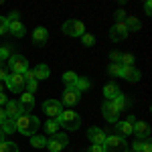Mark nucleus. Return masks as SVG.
I'll return each mask as SVG.
<instances>
[{
    "label": "nucleus",
    "instance_id": "obj_1",
    "mask_svg": "<svg viewBox=\"0 0 152 152\" xmlns=\"http://www.w3.org/2000/svg\"><path fill=\"white\" fill-rule=\"evenodd\" d=\"M14 124H16V132H20L23 136H35L39 126H41L39 118L33 114H20L14 120Z\"/></svg>",
    "mask_w": 152,
    "mask_h": 152
},
{
    "label": "nucleus",
    "instance_id": "obj_2",
    "mask_svg": "<svg viewBox=\"0 0 152 152\" xmlns=\"http://www.w3.org/2000/svg\"><path fill=\"white\" fill-rule=\"evenodd\" d=\"M57 122H59V126H63L65 130H71V132L79 130V126H81V118H79V114H75L73 110H65L57 118Z\"/></svg>",
    "mask_w": 152,
    "mask_h": 152
},
{
    "label": "nucleus",
    "instance_id": "obj_3",
    "mask_svg": "<svg viewBox=\"0 0 152 152\" xmlns=\"http://www.w3.org/2000/svg\"><path fill=\"white\" fill-rule=\"evenodd\" d=\"M102 148H104V152H126L128 142H126V138H122L118 134H112V136H105Z\"/></svg>",
    "mask_w": 152,
    "mask_h": 152
},
{
    "label": "nucleus",
    "instance_id": "obj_4",
    "mask_svg": "<svg viewBox=\"0 0 152 152\" xmlns=\"http://www.w3.org/2000/svg\"><path fill=\"white\" fill-rule=\"evenodd\" d=\"M4 85L10 89L12 94H23L24 91V77L23 75H18V73H8L6 77H4Z\"/></svg>",
    "mask_w": 152,
    "mask_h": 152
},
{
    "label": "nucleus",
    "instance_id": "obj_5",
    "mask_svg": "<svg viewBox=\"0 0 152 152\" xmlns=\"http://www.w3.org/2000/svg\"><path fill=\"white\" fill-rule=\"evenodd\" d=\"M102 116H104L105 122H112V124H116L118 118H120V110H118V105L112 102V99H105L104 104H102Z\"/></svg>",
    "mask_w": 152,
    "mask_h": 152
},
{
    "label": "nucleus",
    "instance_id": "obj_6",
    "mask_svg": "<svg viewBox=\"0 0 152 152\" xmlns=\"http://www.w3.org/2000/svg\"><path fill=\"white\" fill-rule=\"evenodd\" d=\"M63 33L69 37H83L85 33V24L81 20H75V18H71V20H65L63 23Z\"/></svg>",
    "mask_w": 152,
    "mask_h": 152
},
{
    "label": "nucleus",
    "instance_id": "obj_7",
    "mask_svg": "<svg viewBox=\"0 0 152 152\" xmlns=\"http://www.w3.org/2000/svg\"><path fill=\"white\" fill-rule=\"evenodd\" d=\"M43 112L49 116V120H57L61 114H63V104L59 99H47L43 104Z\"/></svg>",
    "mask_w": 152,
    "mask_h": 152
},
{
    "label": "nucleus",
    "instance_id": "obj_8",
    "mask_svg": "<svg viewBox=\"0 0 152 152\" xmlns=\"http://www.w3.org/2000/svg\"><path fill=\"white\" fill-rule=\"evenodd\" d=\"M67 144H69V138L65 134H55V136H51V140H47V146L45 148L49 152H59V150H63Z\"/></svg>",
    "mask_w": 152,
    "mask_h": 152
},
{
    "label": "nucleus",
    "instance_id": "obj_9",
    "mask_svg": "<svg viewBox=\"0 0 152 152\" xmlns=\"http://www.w3.org/2000/svg\"><path fill=\"white\" fill-rule=\"evenodd\" d=\"M128 26L126 23L122 20V23H114V26L110 28V41H114V43H120V41H124L126 37H128Z\"/></svg>",
    "mask_w": 152,
    "mask_h": 152
},
{
    "label": "nucleus",
    "instance_id": "obj_10",
    "mask_svg": "<svg viewBox=\"0 0 152 152\" xmlns=\"http://www.w3.org/2000/svg\"><path fill=\"white\" fill-rule=\"evenodd\" d=\"M81 99V91L75 87V85H65V91H63V102L65 105H75Z\"/></svg>",
    "mask_w": 152,
    "mask_h": 152
},
{
    "label": "nucleus",
    "instance_id": "obj_11",
    "mask_svg": "<svg viewBox=\"0 0 152 152\" xmlns=\"http://www.w3.org/2000/svg\"><path fill=\"white\" fill-rule=\"evenodd\" d=\"M26 69H28V61H26V57H23V55H10V73L23 75Z\"/></svg>",
    "mask_w": 152,
    "mask_h": 152
},
{
    "label": "nucleus",
    "instance_id": "obj_12",
    "mask_svg": "<svg viewBox=\"0 0 152 152\" xmlns=\"http://www.w3.org/2000/svg\"><path fill=\"white\" fill-rule=\"evenodd\" d=\"M134 122H136V118L130 114L124 122H116V130H118V136H122V138H126L132 134V128H134Z\"/></svg>",
    "mask_w": 152,
    "mask_h": 152
},
{
    "label": "nucleus",
    "instance_id": "obj_13",
    "mask_svg": "<svg viewBox=\"0 0 152 152\" xmlns=\"http://www.w3.org/2000/svg\"><path fill=\"white\" fill-rule=\"evenodd\" d=\"M132 134H136L138 140H148V136H150V128H148L146 122L136 120V122H134V128H132Z\"/></svg>",
    "mask_w": 152,
    "mask_h": 152
},
{
    "label": "nucleus",
    "instance_id": "obj_14",
    "mask_svg": "<svg viewBox=\"0 0 152 152\" xmlns=\"http://www.w3.org/2000/svg\"><path fill=\"white\" fill-rule=\"evenodd\" d=\"M4 112H6V118H8V120H16L20 114H24L23 107H20V104L14 102V99H8V104L4 105Z\"/></svg>",
    "mask_w": 152,
    "mask_h": 152
},
{
    "label": "nucleus",
    "instance_id": "obj_15",
    "mask_svg": "<svg viewBox=\"0 0 152 152\" xmlns=\"http://www.w3.org/2000/svg\"><path fill=\"white\" fill-rule=\"evenodd\" d=\"M47 41H49V31L45 26H37L35 31H33V43H35L37 47H43Z\"/></svg>",
    "mask_w": 152,
    "mask_h": 152
},
{
    "label": "nucleus",
    "instance_id": "obj_16",
    "mask_svg": "<svg viewBox=\"0 0 152 152\" xmlns=\"http://www.w3.org/2000/svg\"><path fill=\"white\" fill-rule=\"evenodd\" d=\"M18 104H20V107H23L24 114H31V110L35 107V95L28 94V91H23V94H20V99H18Z\"/></svg>",
    "mask_w": 152,
    "mask_h": 152
},
{
    "label": "nucleus",
    "instance_id": "obj_17",
    "mask_svg": "<svg viewBox=\"0 0 152 152\" xmlns=\"http://www.w3.org/2000/svg\"><path fill=\"white\" fill-rule=\"evenodd\" d=\"M120 77H124V79H126V81H130V83H138L142 75H140V71L136 69V67H122Z\"/></svg>",
    "mask_w": 152,
    "mask_h": 152
},
{
    "label": "nucleus",
    "instance_id": "obj_18",
    "mask_svg": "<svg viewBox=\"0 0 152 152\" xmlns=\"http://www.w3.org/2000/svg\"><path fill=\"white\" fill-rule=\"evenodd\" d=\"M87 138L91 140V144H104L105 132L102 128H97V126H91V128L87 130Z\"/></svg>",
    "mask_w": 152,
    "mask_h": 152
},
{
    "label": "nucleus",
    "instance_id": "obj_19",
    "mask_svg": "<svg viewBox=\"0 0 152 152\" xmlns=\"http://www.w3.org/2000/svg\"><path fill=\"white\" fill-rule=\"evenodd\" d=\"M8 31H10L12 35L16 37V39H20V37H24V33H26V28H24V24L20 23V20H14V23H8Z\"/></svg>",
    "mask_w": 152,
    "mask_h": 152
},
{
    "label": "nucleus",
    "instance_id": "obj_20",
    "mask_svg": "<svg viewBox=\"0 0 152 152\" xmlns=\"http://www.w3.org/2000/svg\"><path fill=\"white\" fill-rule=\"evenodd\" d=\"M33 71H35V79H37V81H43V79H47L49 75H51V69H49L45 63L37 65V67H35Z\"/></svg>",
    "mask_w": 152,
    "mask_h": 152
},
{
    "label": "nucleus",
    "instance_id": "obj_21",
    "mask_svg": "<svg viewBox=\"0 0 152 152\" xmlns=\"http://www.w3.org/2000/svg\"><path fill=\"white\" fill-rule=\"evenodd\" d=\"M118 94H120V87H118L116 83H105V85H104V95H105V99H114Z\"/></svg>",
    "mask_w": 152,
    "mask_h": 152
},
{
    "label": "nucleus",
    "instance_id": "obj_22",
    "mask_svg": "<svg viewBox=\"0 0 152 152\" xmlns=\"http://www.w3.org/2000/svg\"><path fill=\"white\" fill-rule=\"evenodd\" d=\"M112 102H114V104L118 105V110H120V112H122L124 107H128V105H130V99H128V95H124L122 91H120V94H118L116 97L112 99Z\"/></svg>",
    "mask_w": 152,
    "mask_h": 152
},
{
    "label": "nucleus",
    "instance_id": "obj_23",
    "mask_svg": "<svg viewBox=\"0 0 152 152\" xmlns=\"http://www.w3.org/2000/svg\"><path fill=\"white\" fill-rule=\"evenodd\" d=\"M31 146L33 148H45L47 146V138L41 136V134H35V136H31Z\"/></svg>",
    "mask_w": 152,
    "mask_h": 152
},
{
    "label": "nucleus",
    "instance_id": "obj_24",
    "mask_svg": "<svg viewBox=\"0 0 152 152\" xmlns=\"http://www.w3.org/2000/svg\"><path fill=\"white\" fill-rule=\"evenodd\" d=\"M0 130H2V134H14V132H16V124H14V120H6V122H2V124H0Z\"/></svg>",
    "mask_w": 152,
    "mask_h": 152
},
{
    "label": "nucleus",
    "instance_id": "obj_25",
    "mask_svg": "<svg viewBox=\"0 0 152 152\" xmlns=\"http://www.w3.org/2000/svg\"><path fill=\"white\" fill-rule=\"evenodd\" d=\"M45 132L51 134V136L59 134V122H57V120H47V124H45Z\"/></svg>",
    "mask_w": 152,
    "mask_h": 152
},
{
    "label": "nucleus",
    "instance_id": "obj_26",
    "mask_svg": "<svg viewBox=\"0 0 152 152\" xmlns=\"http://www.w3.org/2000/svg\"><path fill=\"white\" fill-rule=\"evenodd\" d=\"M134 55L132 53H124V55H120V65L122 67H134Z\"/></svg>",
    "mask_w": 152,
    "mask_h": 152
},
{
    "label": "nucleus",
    "instance_id": "obj_27",
    "mask_svg": "<svg viewBox=\"0 0 152 152\" xmlns=\"http://www.w3.org/2000/svg\"><path fill=\"white\" fill-rule=\"evenodd\" d=\"M0 152H18V144L8 140H2L0 142Z\"/></svg>",
    "mask_w": 152,
    "mask_h": 152
},
{
    "label": "nucleus",
    "instance_id": "obj_28",
    "mask_svg": "<svg viewBox=\"0 0 152 152\" xmlns=\"http://www.w3.org/2000/svg\"><path fill=\"white\" fill-rule=\"evenodd\" d=\"M126 26H128V31H140V20L136 18V16H126Z\"/></svg>",
    "mask_w": 152,
    "mask_h": 152
},
{
    "label": "nucleus",
    "instance_id": "obj_29",
    "mask_svg": "<svg viewBox=\"0 0 152 152\" xmlns=\"http://www.w3.org/2000/svg\"><path fill=\"white\" fill-rule=\"evenodd\" d=\"M77 73L75 71H65L63 73V81H65V85H75V81H77Z\"/></svg>",
    "mask_w": 152,
    "mask_h": 152
},
{
    "label": "nucleus",
    "instance_id": "obj_30",
    "mask_svg": "<svg viewBox=\"0 0 152 152\" xmlns=\"http://www.w3.org/2000/svg\"><path fill=\"white\" fill-rule=\"evenodd\" d=\"M75 87H77L79 91H85V89H89V87H91V81H89L87 77H77V81H75Z\"/></svg>",
    "mask_w": 152,
    "mask_h": 152
},
{
    "label": "nucleus",
    "instance_id": "obj_31",
    "mask_svg": "<svg viewBox=\"0 0 152 152\" xmlns=\"http://www.w3.org/2000/svg\"><path fill=\"white\" fill-rule=\"evenodd\" d=\"M107 73L114 75V77H120V73H122V65H120V63H110V65H107Z\"/></svg>",
    "mask_w": 152,
    "mask_h": 152
},
{
    "label": "nucleus",
    "instance_id": "obj_32",
    "mask_svg": "<svg viewBox=\"0 0 152 152\" xmlns=\"http://www.w3.org/2000/svg\"><path fill=\"white\" fill-rule=\"evenodd\" d=\"M81 41H83V45H85V47H94V45H95V37L91 35V33H83Z\"/></svg>",
    "mask_w": 152,
    "mask_h": 152
},
{
    "label": "nucleus",
    "instance_id": "obj_33",
    "mask_svg": "<svg viewBox=\"0 0 152 152\" xmlns=\"http://www.w3.org/2000/svg\"><path fill=\"white\" fill-rule=\"evenodd\" d=\"M10 51H12V47H8V45H4V47H0V63H4L6 59L10 57Z\"/></svg>",
    "mask_w": 152,
    "mask_h": 152
},
{
    "label": "nucleus",
    "instance_id": "obj_34",
    "mask_svg": "<svg viewBox=\"0 0 152 152\" xmlns=\"http://www.w3.org/2000/svg\"><path fill=\"white\" fill-rule=\"evenodd\" d=\"M24 87H26V91H28V94L35 95L37 87H39V81H26V83H24Z\"/></svg>",
    "mask_w": 152,
    "mask_h": 152
},
{
    "label": "nucleus",
    "instance_id": "obj_35",
    "mask_svg": "<svg viewBox=\"0 0 152 152\" xmlns=\"http://www.w3.org/2000/svg\"><path fill=\"white\" fill-rule=\"evenodd\" d=\"M4 33H8V20H6V16H0V35H4Z\"/></svg>",
    "mask_w": 152,
    "mask_h": 152
},
{
    "label": "nucleus",
    "instance_id": "obj_36",
    "mask_svg": "<svg viewBox=\"0 0 152 152\" xmlns=\"http://www.w3.org/2000/svg\"><path fill=\"white\" fill-rule=\"evenodd\" d=\"M23 77H24V83H26V81H37V79H35V71H33V69H26L23 73Z\"/></svg>",
    "mask_w": 152,
    "mask_h": 152
},
{
    "label": "nucleus",
    "instance_id": "obj_37",
    "mask_svg": "<svg viewBox=\"0 0 152 152\" xmlns=\"http://www.w3.org/2000/svg\"><path fill=\"white\" fill-rule=\"evenodd\" d=\"M114 16H116V23H122V20H126V16H128V14H126L124 10H116Z\"/></svg>",
    "mask_w": 152,
    "mask_h": 152
},
{
    "label": "nucleus",
    "instance_id": "obj_38",
    "mask_svg": "<svg viewBox=\"0 0 152 152\" xmlns=\"http://www.w3.org/2000/svg\"><path fill=\"white\" fill-rule=\"evenodd\" d=\"M8 75V69H6V65L4 63H0V81H4V77Z\"/></svg>",
    "mask_w": 152,
    "mask_h": 152
},
{
    "label": "nucleus",
    "instance_id": "obj_39",
    "mask_svg": "<svg viewBox=\"0 0 152 152\" xmlns=\"http://www.w3.org/2000/svg\"><path fill=\"white\" fill-rule=\"evenodd\" d=\"M132 152H142V140H136L132 144Z\"/></svg>",
    "mask_w": 152,
    "mask_h": 152
},
{
    "label": "nucleus",
    "instance_id": "obj_40",
    "mask_svg": "<svg viewBox=\"0 0 152 152\" xmlns=\"http://www.w3.org/2000/svg\"><path fill=\"white\" fill-rule=\"evenodd\" d=\"M110 61H112V63H120V53L112 51V53H110Z\"/></svg>",
    "mask_w": 152,
    "mask_h": 152
},
{
    "label": "nucleus",
    "instance_id": "obj_41",
    "mask_svg": "<svg viewBox=\"0 0 152 152\" xmlns=\"http://www.w3.org/2000/svg\"><path fill=\"white\" fill-rule=\"evenodd\" d=\"M142 152H152V146L148 140H142Z\"/></svg>",
    "mask_w": 152,
    "mask_h": 152
},
{
    "label": "nucleus",
    "instance_id": "obj_42",
    "mask_svg": "<svg viewBox=\"0 0 152 152\" xmlns=\"http://www.w3.org/2000/svg\"><path fill=\"white\" fill-rule=\"evenodd\" d=\"M87 152H104V148H102V144H91Z\"/></svg>",
    "mask_w": 152,
    "mask_h": 152
},
{
    "label": "nucleus",
    "instance_id": "obj_43",
    "mask_svg": "<svg viewBox=\"0 0 152 152\" xmlns=\"http://www.w3.org/2000/svg\"><path fill=\"white\" fill-rule=\"evenodd\" d=\"M144 10H146V14H148V16L152 14V4H150V0H146V2H144Z\"/></svg>",
    "mask_w": 152,
    "mask_h": 152
},
{
    "label": "nucleus",
    "instance_id": "obj_44",
    "mask_svg": "<svg viewBox=\"0 0 152 152\" xmlns=\"http://www.w3.org/2000/svg\"><path fill=\"white\" fill-rule=\"evenodd\" d=\"M6 104H8V97H6L4 91H2V94H0V107H2V105H6Z\"/></svg>",
    "mask_w": 152,
    "mask_h": 152
},
{
    "label": "nucleus",
    "instance_id": "obj_45",
    "mask_svg": "<svg viewBox=\"0 0 152 152\" xmlns=\"http://www.w3.org/2000/svg\"><path fill=\"white\" fill-rule=\"evenodd\" d=\"M6 120H8V118H6V112H4V107H0V124H2V122H6Z\"/></svg>",
    "mask_w": 152,
    "mask_h": 152
},
{
    "label": "nucleus",
    "instance_id": "obj_46",
    "mask_svg": "<svg viewBox=\"0 0 152 152\" xmlns=\"http://www.w3.org/2000/svg\"><path fill=\"white\" fill-rule=\"evenodd\" d=\"M2 89H4V83L0 81V94H2Z\"/></svg>",
    "mask_w": 152,
    "mask_h": 152
},
{
    "label": "nucleus",
    "instance_id": "obj_47",
    "mask_svg": "<svg viewBox=\"0 0 152 152\" xmlns=\"http://www.w3.org/2000/svg\"><path fill=\"white\" fill-rule=\"evenodd\" d=\"M126 152H132V150H126Z\"/></svg>",
    "mask_w": 152,
    "mask_h": 152
}]
</instances>
